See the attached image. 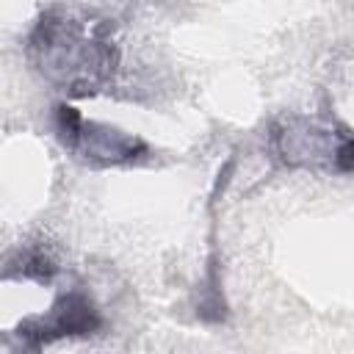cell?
Returning a JSON list of instances; mask_svg holds the SVG:
<instances>
[{
	"instance_id": "7a4b0ae2",
	"label": "cell",
	"mask_w": 354,
	"mask_h": 354,
	"mask_svg": "<svg viewBox=\"0 0 354 354\" xmlns=\"http://www.w3.org/2000/svg\"><path fill=\"white\" fill-rule=\"evenodd\" d=\"M55 130H58L61 144L69 152H75V158H80L83 163H91V166L130 163L147 152V144L138 136L124 133L111 124L86 122L72 105L55 108Z\"/></svg>"
},
{
	"instance_id": "277c9868",
	"label": "cell",
	"mask_w": 354,
	"mask_h": 354,
	"mask_svg": "<svg viewBox=\"0 0 354 354\" xmlns=\"http://www.w3.org/2000/svg\"><path fill=\"white\" fill-rule=\"evenodd\" d=\"M274 141L277 152L290 166H329L337 171H351V136L346 127L335 138L324 127L293 119L274 136Z\"/></svg>"
},
{
	"instance_id": "5b68a950",
	"label": "cell",
	"mask_w": 354,
	"mask_h": 354,
	"mask_svg": "<svg viewBox=\"0 0 354 354\" xmlns=\"http://www.w3.org/2000/svg\"><path fill=\"white\" fill-rule=\"evenodd\" d=\"M14 274L25 277V279H36V282H50L55 274V263L39 249H30L25 254L19 252L14 260Z\"/></svg>"
},
{
	"instance_id": "6da1fadb",
	"label": "cell",
	"mask_w": 354,
	"mask_h": 354,
	"mask_svg": "<svg viewBox=\"0 0 354 354\" xmlns=\"http://www.w3.org/2000/svg\"><path fill=\"white\" fill-rule=\"evenodd\" d=\"M28 55L44 80L75 97L100 91L119 64V53L105 25L61 8L39 17L28 39Z\"/></svg>"
},
{
	"instance_id": "3957f363",
	"label": "cell",
	"mask_w": 354,
	"mask_h": 354,
	"mask_svg": "<svg viewBox=\"0 0 354 354\" xmlns=\"http://www.w3.org/2000/svg\"><path fill=\"white\" fill-rule=\"evenodd\" d=\"M102 326V315L94 307L91 296L86 290H66L55 299V304L44 315H30L17 326V335L25 346L41 348L58 337H75V335H94Z\"/></svg>"
}]
</instances>
